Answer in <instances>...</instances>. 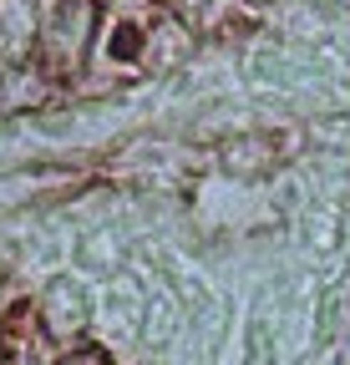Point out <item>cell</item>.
<instances>
[{"label":"cell","mask_w":350,"mask_h":365,"mask_svg":"<svg viewBox=\"0 0 350 365\" xmlns=\"http://www.w3.org/2000/svg\"><path fill=\"white\" fill-rule=\"evenodd\" d=\"M56 365H112V355H107L102 345H81V350H71V355H61Z\"/></svg>","instance_id":"3957f363"},{"label":"cell","mask_w":350,"mask_h":365,"mask_svg":"<svg viewBox=\"0 0 350 365\" xmlns=\"http://www.w3.org/2000/svg\"><path fill=\"white\" fill-rule=\"evenodd\" d=\"M41 325H46L51 340H71L86 330V294L71 279H51L46 299H41Z\"/></svg>","instance_id":"7a4b0ae2"},{"label":"cell","mask_w":350,"mask_h":365,"mask_svg":"<svg viewBox=\"0 0 350 365\" xmlns=\"http://www.w3.org/2000/svg\"><path fill=\"white\" fill-rule=\"evenodd\" d=\"M86 41H92V6H86V0H61L51 11V21L36 26V46H41V56H46V66H56V71L81 61Z\"/></svg>","instance_id":"6da1fadb"}]
</instances>
